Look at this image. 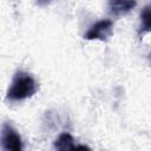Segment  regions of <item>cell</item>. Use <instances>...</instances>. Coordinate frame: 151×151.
<instances>
[{
  "mask_svg": "<svg viewBox=\"0 0 151 151\" xmlns=\"http://www.w3.org/2000/svg\"><path fill=\"white\" fill-rule=\"evenodd\" d=\"M136 0H107L109 12L114 17H123L129 14L136 7Z\"/></svg>",
  "mask_w": 151,
  "mask_h": 151,
  "instance_id": "277c9868",
  "label": "cell"
},
{
  "mask_svg": "<svg viewBox=\"0 0 151 151\" xmlns=\"http://www.w3.org/2000/svg\"><path fill=\"white\" fill-rule=\"evenodd\" d=\"M151 27V14H150V6H145L140 12V25H139V34L149 32Z\"/></svg>",
  "mask_w": 151,
  "mask_h": 151,
  "instance_id": "8992f818",
  "label": "cell"
},
{
  "mask_svg": "<svg viewBox=\"0 0 151 151\" xmlns=\"http://www.w3.org/2000/svg\"><path fill=\"white\" fill-rule=\"evenodd\" d=\"M113 32V22L110 19H101L96 21L84 33L85 40H107Z\"/></svg>",
  "mask_w": 151,
  "mask_h": 151,
  "instance_id": "3957f363",
  "label": "cell"
},
{
  "mask_svg": "<svg viewBox=\"0 0 151 151\" xmlns=\"http://www.w3.org/2000/svg\"><path fill=\"white\" fill-rule=\"evenodd\" d=\"M51 1H52V0H37L38 5H40V6H46V5H48Z\"/></svg>",
  "mask_w": 151,
  "mask_h": 151,
  "instance_id": "52a82bcc",
  "label": "cell"
},
{
  "mask_svg": "<svg viewBox=\"0 0 151 151\" xmlns=\"http://www.w3.org/2000/svg\"><path fill=\"white\" fill-rule=\"evenodd\" d=\"M74 139L73 137L67 133V132H63L55 140H54V144H53V147L55 150H59V151H65V150H74Z\"/></svg>",
  "mask_w": 151,
  "mask_h": 151,
  "instance_id": "5b68a950",
  "label": "cell"
},
{
  "mask_svg": "<svg viewBox=\"0 0 151 151\" xmlns=\"http://www.w3.org/2000/svg\"><path fill=\"white\" fill-rule=\"evenodd\" d=\"M0 147L2 150H12V151H21L24 149L22 139L15 127L6 122L2 124L0 132Z\"/></svg>",
  "mask_w": 151,
  "mask_h": 151,
  "instance_id": "7a4b0ae2",
  "label": "cell"
},
{
  "mask_svg": "<svg viewBox=\"0 0 151 151\" xmlns=\"http://www.w3.org/2000/svg\"><path fill=\"white\" fill-rule=\"evenodd\" d=\"M39 86L33 76L26 71H17L6 93L7 101H21L34 96Z\"/></svg>",
  "mask_w": 151,
  "mask_h": 151,
  "instance_id": "6da1fadb",
  "label": "cell"
}]
</instances>
